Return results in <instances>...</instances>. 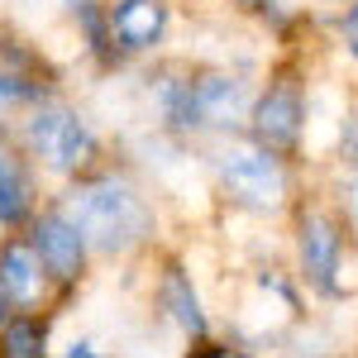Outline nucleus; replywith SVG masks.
<instances>
[{"instance_id":"obj_3","label":"nucleus","mask_w":358,"mask_h":358,"mask_svg":"<svg viewBox=\"0 0 358 358\" xmlns=\"http://www.w3.org/2000/svg\"><path fill=\"white\" fill-rule=\"evenodd\" d=\"M15 143L24 148V158L38 167V177H48L57 187H72L82 182L86 172L106 167V143H101V129L91 124V115L67 101V96H48L38 101L29 115L15 120Z\"/></svg>"},{"instance_id":"obj_13","label":"nucleus","mask_w":358,"mask_h":358,"mask_svg":"<svg viewBox=\"0 0 358 358\" xmlns=\"http://www.w3.org/2000/svg\"><path fill=\"white\" fill-rule=\"evenodd\" d=\"M182 358H258L248 344H239V339H196V344H187L182 349Z\"/></svg>"},{"instance_id":"obj_16","label":"nucleus","mask_w":358,"mask_h":358,"mask_svg":"<svg viewBox=\"0 0 358 358\" xmlns=\"http://www.w3.org/2000/svg\"><path fill=\"white\" fill-rule=\"evenodd\" d=\"M229 10H234V15H253V20H263L268 0H229Z\"/></svg>"},{"instance_id":"obj_17","label":"nucleus","mask_w":358,"mask_h":358,"mask_svg":"<svg viewBox=\"0 0 358 358\" xmlns=\"http://www.w3.org/2000/svg\"><path fill=\"white\" fill-rule=\"evenodd\" d=\"M10 315H15V301H10V296H5V287H0V330L10 325Z\"/></svg>"},{"instance_id":"obj_10","label":"nucleus","mask_w":358,"mask_h":358,"mask_svg":"<svg viewBox=\"0 0 358 358\" xmlns=\"http://www.w3.org/2000/svg\"><path fill=\"white\" fill-rule=\"evenodd\" d=\"M0 287L15 310H53V282L24 234H0Z\"/></svg>"},{"instance_id":"obj_7","label":"nucleus","mask_w":358,"mask_h":358,"mask_svg":"<svg viewBox=\"0 0 358 358\" xmlns=\"http://www.w3.org/2000/svg\"><path fill=\"white\" fill-rule=\"evenodd\" d=\"M177 5L172 0H106V38L115 62H143L158 57L172 34Z\"/></svg>"},{"instance_id":"obj_1","label":"nucleus","mask_w":358,"mask_h":358,"mask_svg":"<svg viewBox=\"0 0 358 358\" xmlns=\"http://www.w3.org/2000/svg\"><path fill=\"white\" fill-rule=\"evenodd\" d=\"M53 201L82 229L91 258H134L163 234V210L129 167H96L82 182L62 187Z\"/></svg>"},{"instance_id":"obj_2","label":"nucleus","mask_w":358,"mask_h":358,"mask_svg":"<svg viewBox=\"0 0 358 358\" xmlns=\"http://www.w3.org/2000/svg\"><path fill=\"white\" fill-rule=\"evenodd\" d=\"M206 177L224 206L248 220H277L296 206V167L244 134L206 143Z\"/></svg>"},{"instance_id":"obj_11","label":"nucleus","mask_w":358,"mask_h":358,"mask_svg":"<svg viewBox=\"0 0 358 358\" xmlns=\"http://www.w3.org/2000/svg\"><path fill=\"white\" fill-rule=\"evenodd\" d=\"M57 310H15L0 330V358H57L53 354Z\"/></svg>"},{"instance_id":"obj_5","label":"nucleus","mask_w":358,"mask_h":358,"mask_svg":"<svg viewBox=\"0 0 358 358\" xmlns=\"http://www.w3.org/2000/svg\"><path fill=\"white\" fill-rule=\"evenodd\" d=\"M306 129H310V86L296 62H277L273 72L258 82L253 110H248L244 138L268 148L277 158L296 163L306 148Z\"/></svg>"},{"instance_id":"obj_12","label":"nucleus","mask_w":358,"mask_h":358,"mask_svg":"<svg viewBox=\"0 0 358 358\" xmlns=\"http://www.w3.org/2000/svg\"><path fill=\"white\" fill-rule=\"evenodd\" d=\"M334 163L344 167V177H358V96L344 106L339 129H334Z\"/></svg>"},{"instance_id":"obj_4","label":"nucleus","mask_w":358,"mask_h":358,"mask_svg":"<svg viewBox=\"0 0 358 358\" xmlns=\"http://www.w3.org/2000/svg\"><path fill=\"white\" fill-rule=\"evenodd\" d=\"M292 258L296 282L315 301L349 296V220L330 201H296L292 206Z\"/></svg>"},{"instance_id":"obj_6","label":"nucleus","mask_w":358,"mask_h":358,"mask_svg":"<svg viewBox=\"0 0 358 358\" xmlns=\"http://www.w3.org/2000/svg\"><path fill=\"white\" fill-rule=\"evenodd\" d=\"M24 239L34 244V253H38V263H43V273H48V282H53V310H62V306L72 301V292L86 282V273H91V248H86L82 229L62 215V206H57L53 196H48V206L29 220Z\"/></svg>"},{"instance_id":"obj_15","label":"nucleus","mask_w":358,"mask_h":358,"mask_svg":"<svg viewBox=\"0 0 358 358\" xmlns=\"http://www.w3.org/2000/svg\"><path fill=\"white\" fill-rule=\"evenodd\" d=\"M57 358H110V354H106V349H101L91 334H72V339L57 349Z\"/></svg>"},{"instance_id":"obj_14","label":"nucleus","mask_w":358,"mask_h":358,"mask_svg":"<svg viewBox=\"0 0 358 358\" xmlns=\"http://www.w3.org/2000/svg\"><path fill=\"white\" fill-rule=\"evenodd\" d=\"M339 48H344L349 62H358V0H349L339 10Z\"/></svg>"},{"instance_id":"obj_9","label":"nucleus","mask_w":358,"mask_h":358,"mask_svg":"<svg viewBox=\"0 0 358 358\" xmlns=\"http://www.w3.org/2000/svg\"><path fill=\"white\" fill-rule=\"evenodd\" d=\"M48 206L38 167L24 158L10 129H0V234H24L29 220Z\"/></svg>"},{"instance_id":"obj_8","label":"nucleus","mask_w":358,"mask_h":358,"mask_svg":"<svg viewBox=\"0 0 358 358\" xmlns=\"http://www.w3.org/2000/svg\"><path fill=\"white\" fill-rule=\"evenodd\" d=\"M153 306H158V315L187 344L215 334V320L206 310V296H201V287H196V277H192V263L182 253H167L163 263H158V273H153Z\"/></svg>"}]
</instances>
